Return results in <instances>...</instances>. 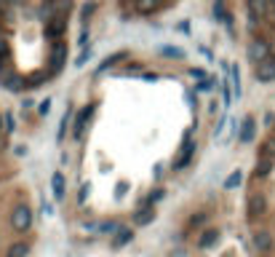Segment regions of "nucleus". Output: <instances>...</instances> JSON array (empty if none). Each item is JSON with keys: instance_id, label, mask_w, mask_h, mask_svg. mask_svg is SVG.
I'll use <instances>...</instances> for the list:
<instances>
[{"instance_id": "f257e3e1", "label": "nucleus", "mask_w": 275, "mask_h": 257, "mask_svg": "<svg viewBox=\"0 0 275 257\" xmlns=\"http://www.w3.org/2000/svg\"><path fill=\"white\" fill-rule=\"evenodd\" d=\"M11 228L16 230V233H27L30 228H32V209H30L27 204L14 206V212H11Z\"/></svg>"}, {"instance_id": "f03ea898", "label": "nucleus", "mask_w": 275, "mask_h": 257, "mask_svg": "<svg viewBox=\"0 0 275 257\" xmlns=\"http://www.w3.org/2000/svg\"><path fill=\"white\" fill-rule=\"evenodd\" d=\"M248 59L254 62V65H259V62H264V59H270V43H267L264 38L251 41V46H248Z\"/></svg>"}, {"instance_id": "7ed1b4c3", "label": "nucleus", "mask_w": 275, "mask_h": 257, "mask_svg": "<svg viewBox=\"0 0 275 257\" xmlns=\"http://www.w3.org/2000/svg\"><path fill=\"white\" fill-rule=\"evenodd\" d=\"M254 78H256L259 83H270V81H275V57L259 62V65L254 67Z\"/></svg>"}, {"instance_id": "20e7f679", "label": "nucleus", "mask_w": 275, "mask_h": 257, "mask_svg": "<svg viewBox=\"0 0 275 257\" xmlns=\"http://www.w3.org/2000/svg\"><path fill=\"white\" fill-rule=\"evenodd\" d=\"M192 153H195V142H192V137L187 134L184 137V142H182V150H179V155H176V161H174V171H179V169H184L187 163L192 161Z\"/></svg>"}, {"instance_id": "39448f33", "label": "nucleus", "mask_w": 275, "mask_h": 257, "mask_svg": "<svg viewBox=\"0 0 275 257\" xmlns=\"http://www.w3.org/2000/svg\"><path fill=\"white\" fill-rule=\"evenodd\" d=\"M64 33H67V19L64 17H48V22H46V38L62 41Z\"/></svg>"}, {"instance_id": "423d86ee", "label": "nucleus", "mask_w": 275, "mask_h": 257, "mask_svg": "<svg viewBox=\"0 0 275 257\" xmlns=\"http://www.w3.org/2000/svg\"><path fill=\"white\" fill-rule=\"evenodd\" d=\"M91 118H94V107L88 105V107H83V110H80V115H78L75 129H72V137H83V131H86V126H88Z\"/></svg>"}, {"instance_id": "0eeeda50", "label": "nucleus", "mask_w": 275, "mask_h": 257, "mask_svg": "<svg viewBox=\"0 0 275 257\" xmlns=\"http://www.w3.org/2000/svg\"><path fill=\"white\" fill-rule=\"evenodd\" d=\"M254 134H256V121L251 118V115H246V118H243V123H240V134H238V139L243 145L246 142H251V139H254Z\"/></svg>"}, {"instance_id": "6e6552de", "label": "nucleus", "mask_w": 275, "mask_h": 257, "mask_svg": "<svg viewBox=\"0 0 275 257\" xmlns=\"http://www.w3.org/2000/svg\"><path fill=\"white\" fill-rule=\"evenodd\" d=\"M64 59H67V43L56 41V43H54V49H51V67L59 70L62 65H64Z\"/></svg>"}, {"instance_id": "1a4fd4ad", "label": "nucleus", "mask_w": 275, "mask_h": 257, "mask_svg": "<svg viewBox=\"0 0 275 257\" xmlns=\"http://www.w3.org/2000/svg\"><path fill=\"white\" fill-rule=\"evenodd\" d=\"M270 171H272V158H262V155H259L256 166H254V177H256V180H264Z\"/></svg>"}, {"instance_id": "9d476101", "label": "nucleus", "mask_w": 275, "mask_h": 257, "mask_svg": "<svg viewBox=\"0 0 275 257\" xmlns=\"http://www.w3.org/2000/svg\"><path fill=\"white\" fill-rule=\"evenodd\" d=\"M51 188H54V196H56V201L64 198L67 188H64V174H62V171H54V177H51Z\"/></svg>"}, {"instance_id": "9b49d317", "label": "nucleus", "mask_w": 275, "mask_h": 257, "mask_svg": "<svg viewBox=\"0 0 275 257\" xmlns=\"http://www.w3.org/2000/svg\"><path fill=\"white\" fill-rule=\"evenodd\" d=\"M214 17H216V22H224V25H230V14H227L224 0H214Z\"/></svg>"}, {"instance_id": "f8f14e48", "label": "nucleus", "mask_w": 275, "mask_h": 257, "mask_svg": "<svg viewBox=\"0 0 275 257\" xmlns=\"http://www.w3.org/2000/svg\"><path fill=\"white\" fill-rule=\"evenodd\" d=\"M259 155H262V158H272L275 161V137H267L264 139L262 147H259Z\"/></svg>"}, {"instance_id": "ddd939ff", "label": "nucleus", "mask_w": 275, "mask_h": 257, "mask_svg": "<svg viewBox=\"0 0 275 257\" xmlns=\"http://www.w3.org/2000/svg\"><path fill=\"white\" fill-rule=\"evenodd\" d=\"M131 238H134V230H131V228H118V230H115V246L128 244Z\"/></svg>"}, {"instance_id": "4468645a", "label": "nucleus", "mask_w": 275, "mask_h": 257, "mask_svg": "<svg viewBox=\"0 0 275 257\" xmlns=\"http://www.w3.org/2000/svg\"><path fill=\"white\" fill-rule=\"evenodd\" d=\"M27 252H30V246L24 244V241H16V244L8 246V254L6 257H27Z\"/></svg>"}, {"instance_id": "2eb2a0df", "label": "nucleus", "mask_w": 275, "mask_h": 257, "mask_svg": "<svg viewBox=\"0 0 275 257\" xmlns=\"http://www.w3.org/2000/svg\"><path fill=\"white\" fill-rule=\"evenodd\" d=\"M126 57H128V51H118V54H112V57H107L99 65V73H102V70H107V67H112V65H118V62H123Z\"/></svg>"}, {"instance_id": "dca6fc26", "label": "nucleus", "mask_w": 275, "mask_h": 257, "mask_svg": "<svg viewBox=\"0 0 275 257\" xmlns=\"http://www.w3.org/2000/svg\"><path fill=\"white\" fill-rule=\"evenodd\" d=\"M216 236H219L216 230H206V233H203V236H200L198 246H200V249H208V246H214V244H216Z\"/></svg>"}, {"instance_id": "f3484780", "label": "nucleus", "mask_w": 275, "mask_h": 257, "mask_svg": "<svg viewBox=\"0 0 275 257\" xmlns=\"http://www.w3.org/2000/svg\"><path fill=\"white\" fill-rule=\"evenodd\" d=\"M152 217H155V209H150V206H147V209H139L134 220H136V225H147V222L152 220Z\"/></svg>"}, {"instance_id": "a211bd4d", "label": "nucleus", "mask_w": 275, "mask_h": 257, "mask_svg": "<svg viewBox=\"0 0 275 257\" xmlns=\"http://www.w3.org/2000/svg\"><path fill=\"white\" fill-rule=\"evenodd\" d=\"M240 182H243V174H240V169H238V171H232V174L224 180V188H227V190H232V188H238Z\"/></svg>"}, {"instance_id": "6ab92c4d", "label": "nucleus", "mask_w": 275, "mask_h": 257, "mask_svg": "<svg viewBox=\"0 0 275 257\" xmlns=\"http://www.w3.org/2000/svg\"><path fill=\"white\" fill-rule=\"evenodd\" d=\"M70 118H72V107H67V110H64V115H62V123H59V139L64 137V129H67Z\"/></svg>"}, {"instance_id": "aec40b11", "label": "nucleus", "mask_w": 275, "mask_h": 257, "mask_svg": "<svg viewBox=\"0 0 275 257\" xmlns=\"http://www.w3.org/2000/svg\"><path fill=\"white\" fill-rule=\"evenodd\" d=\"M155 9V0H139V3H136V11L139 14H150Z\"/></svg>"}, {"instance_id": "412c9836", "label": "nucleus", "mask_w": 275, "mask_h": 257, "mask_svg": "<svg viewBox=\"0 0 275 257\" xmlns=\"http://www.w3.org/2000/svg\"><path fill=\"white\" fill-rule=\"evenodd\" d=\"M214 86H216V81H214V78H203V81H200L198 86H195V89H198V91H211Z\"/></svg>"}, {"instance_id": "4be33fe9", "label": "nucleus", "mask_w": 275, "mask_h": 257, "mask_svg": "<svg viewBox=\"0 0 275 257\" xmlns=\"http://www.w3.org/2000/svg\"><path fill=\"white\" fill-rule=\"evenodd\" d=\"M88 57H91V49H83L80 54H78V59H75V67H83L86 62H88Z\"/></svg>"}, {"instance_id": "5701e85b", "label": "nucleus", "mask_w": 275, "mask_h": 257, "mask_svg": "<svg viewBox=\"0 0 275 257\" xmlns=\"http://www.w3.org/2000/svg\"><path fill=\"white\" fill-rule=\"evenodd\" d=\"M222 94H224V105H230V99H232V91H230V83H222Z\"/></svg>"}, {"instance_id": "b1692460", "label": "nucleus", "mask_w": 275, "mask_h": 257, "mask_svg": "<svg viewBox=\"0 0 275 257\" xmlns=\"http://www.w3.org/2000/svg\"><path fill=\"white\" fill-rule=\"evenodd\" d=\"M48 110H51V99H43V102L38 105V113H40V115H48Z\"/></svg>"}, {"instance_id": "393cba45", "label": "nucleus", "mask_w": 275, "mask_h": 257, "mask_svg": "<svg viewBox=\"0 0 275 257\" xmlns=\"http://www.w3.org/2000/svg\"><path fill=\"white\" fill-rule=\"evenodd\" d=\"M163 198V190H152L150 196H147V204H155V201H160Z\"/></svg>"}, {"instance_id": "a878e982", "label": "nucleus", "mask_w": 275, "mask_h": 257, "mask_svg": "<svg viewBox=\"0 0 275 257\" xmlns=\"http://www.w3.org/2000/svg\"><path fill=\"white\" fill-rule=\"evenodd\" d=\"M163 54H166V57H184L182 49H163Z\"/></svg>"}, {"instance_id": "bb28decb", "label": "nucleus", "mask_w": 275, "mask_h": 257, "mask_svg": "<svg viewBox=\"0 0 275 257\" xmlns=\"http://www.w3.org/2000/svg\"><path fill=\"white\" fill-rule=\"evenodd\" d=\"M6 131H8V134L14 131V118H11V115H6Z\"/></svg>"}, {"instance_id": "cd10ccee", "label": "nucleus", "mask_w": 275, "mask_h": 257, "mask_svg": "<svg viewBox=\"0 0 275 257\" xmlns=\"http://www.w3.org/2000/svg\"><path fill=\"white\" fill-rule=\"evenodd\" d=\"M190 75H192V78H200V81H203V70H190Z\"/></svg>"}, {"instance_id": "c85d7f7f", "label": "nucleus", "mask_w": 275, "mask_h": 257, "mask_svg": "<svg viewBox=\"0 0 275 257\" xmlns=\"http://www.w3.org/2000/svg\"><path fill=\"white\" fill-rule=\"evenodd\" d=\"M6 49H8V46H6V41H3V38H0V57H3V54H6Z\"/></svg>"}, {"instance_id": "c756f323", "label": "nucleus", "mask_w": 275, "mask_h": 257, "mask_svg": "<svg viewBox=\"0 0 275 257\" xmlns=\"http://www.w3.org/2000/svg\"><path fill=\"white\" fill-rule=\"evenodd\" d=\"M270 57H275V41L270 43Z\"/></svg>"}, {"instance_id": "7c9ffc66", "label": "nucleus", "mask_w": 275, "mask_h": 257, "mask_svg": "<svg viewBox=\"0 0 275 257\" xmlns=\"http://www.w3.org/2000/svg\"><path fill=\"white\" fill-rule=\"evenodd\" d=\"M3 123H6V115H0V131H3Z\"/></svg>"}, {"instance_id": "2f4dec72", "label": "nucleus", "mask_w": 275, "mask_h": 257, "mask_svg": "<svg viewBox=\"0 0 275 257\" xmlns=\"http://www.w3.org/2000/svg\"><path fill=\"white\" fill-rule=\"evenodd\" d=\"M272 17H275V0H272Z\"/></svg>"}, {"instance_id": "473e14b6", "label": "nucleus", "mask_w": 275, "mask_h": 257, "mask_svg": "<svg viewBox=\"0 0 275 257\" xmlns=\"http://www.w3.org/2000/svg\"><path fill=\"white\" fill-rule=\"evenodd\" d=\"M0 11H3V3H0Z\"/></svg>"}]
</instances>
